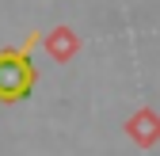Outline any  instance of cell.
<instances>
[{
    "instance_id": "1",
    "label": "cell",
    "mask_w": 160,
    "mask_h": 156,
    "mask_svg": "<svg viewBox=\"0 0 160 156\" xmlns=\"http://www.w3.org/2000/svg\"><path fill=\"white\" fill-rule=\"evenodd\" d=\"M34 42H42V34L31 31L23 38V46H4L0 50V103H19V99H27L34 80H38V72L31 65V46Z\"/></svg>"
},
{
    "instance_id": "2",
    "label": "cell",
    "mask_w": 160,
    "mask_h": 156,
    "mask_svg": "<svg viewBox=\"0 0 160 156\" xmlns=\"http://www.w3.org/2000/svg\"><path fill=\"white\" fill-rule=\"evenodd\" d=\"M126 133L141 145V149H152L160 141V114L152 107H141V110H133L130 118H126Z\"/></svg>"
},
{
    "instance_id": "3",
    "label": "cell",
    "mask_w": 160,
    "mask_h": 156,
    "mask_svg": "<svg viewBox=\"0 0 160 156\" xmlns=\"http://www.w3.org/2000/svg\"><path fill=\"white\" fill-rule=\"evenodd\" d=\"M42 46L53 61H72L80 53V34L65 23H57V27H50V34H42Z\"/></svg>"
}]
</instances>
